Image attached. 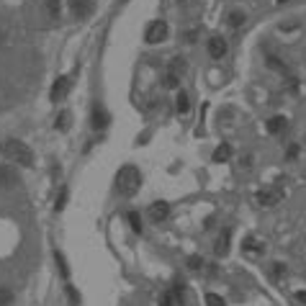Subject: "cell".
<instances>
[{
	"mask_svg": "<svg viewBox=\"0 0 306 306\" xmlns=\"http://www.w3.org/2000/svg\"><path fill=\"white\" fill-rule=\"evenodd\" d=\"M116 188H119V193H121V196H126V198L137 196V190L142 188V173H139L134 165L121 167V170H119V175H116Z\"/></svg>",
	"mask_w": 306,
	"mask_h": 306,
	"instance_id": "6da1fadb",
	"label": "cell"
},
{
	"mask_svg": "<svg viewBox=\"0 0 306 306\" xmlns=\"http://www.w3.org/2000/svg\"><path fill=\"white\" fill-rule=\"evenodd\" d=\"M0 149H3V155H6L8 160H13V162H18V165H23V167H31V165H33V152H31L21 139H6Z\"/></svg>",
	"mask_w": 306,
	"mask_h": 306,
	"instance_id": "7a4b0ae2",
	"label": "cell"
},
{
	"mask_svg": "<svg viewBox=\"0 0 306 306\" xmlns=\"http://www.w3.org/2000/svg\"><path fill=\"white\" fill-rule=\"evenodd\" d=\"M167 39V23L165 21H152L144 31V42L147 44H160Z\"/></svg>",
	"mask_w": 306,
	"mask_h": 306,
	"instance_id": "3957f363",
	"label": "cell"
},
{
	"mask_svg": "<svg viewBox=\"0 0 306 306\" xmlns=\"http://www.w3.org/2000/svg\"><path fill=\"white\" fill-rule=\"evenodd\" d=\"M147 216H149L152 221H157V224H160V221H165V219L170 216V206H167L165 201H155V203L149 206Z\"/></svg>",
	"mask_w": 306,
	"mask_h": 306,
	"instance_id": "277c9868",
	"label": "cell"
},
{
	"mask_svg": "<svg viewBox=\"0 0 306 306\" xmlns=\"http://www.w3.org/2000/svg\"><path fill=\"white\" fill-rule=\"evenodd\" d=\"M281 201V190L278 188H270V190H260V193H257V203L260 206H276Z\"/></svg>",
	"mask_w": 306,
	"mask_h": 306,
	"instance_id": "5b68a950",
	"label": "cell"
},
{
	"mask_svg": "<svg viewBox=\"0 0 306 306\" xmlns=\"http://www.w3.org/2000/svg\"><path fill=\"white\" fill-rule=\"evenodd\" d=\"M209 54L214 59H221L226 54V42H224V36H211L209 39Z\"/></svg>",
	"mask_w": 306,
	"mask_h": 306,
	"instance_id": "8992f818",
	"label": "cell"
},
{
	"mask_svg": "<svg viewBox=\"0 0 306 306\" xmlns=\"http://www.w3.org/2000/svg\"><path fill=\"white\" fill-rule=\"evenodd\" d=\"M18 183V175H16V170L13 167H8V165H0V185H6V188H13Z\"/></svg>",
	"mask_w": 306,
	"mask_h": 306,
	"instance_id": "52a82bcc",
	"label": "cell"
},
{
	"mask_svg": "<svg viewBox=\"0 0 306 306\" xmlns=\"http://www.w3.org/2000/svg\"><path fill=\"white\" fill-rule=\"evenodd\" d=\"M67 90H70V78L54 80V85H52V100H62L67 95Z\"/></svg>",
	"mask_w": 306,
	"mask_h": 306,
	"instance_id": "ba28073f",
	"label": "cell"
},
{
	"mask_svg": "<svg viewBox=\"0 0 306 306\" xmlns=\"http://www.w3.org/2000/svg\"><path fill=\"white\" fill-rule=\"evenodd\" d=\"M72 11H75V16H78V18L90 16V11H93V0H72Z\"/></svg>",
	"mask_w": 306,
	"mask_h": 306,
	"instance_id": "9c48e42d",
	"label": "cell"
},
{
	"mask_svg": "<svg viewBox=\"0 0 306 306\" xmlns=\"http://www.w3.org/2000/svg\"><path fill=\"white\" fill-rule=\"evenodd\" d=\"M267 134H281V131H286V126H288V121H286V116H273V119H267Z\"/></svg>",
	"mask_w": 306,
	"mask_h": 306,
	"instance_id": "30bf717a",
	"label": "cell"
},
{
	"mask_svg": "<svg viewBox=\"0 0 306 306\" xmlns=\"http://www.w3.org/2000/svg\"><path fill=\"white\" fill-rule=\"evenodd\" d=\"M106 124H108L106 111H103L100 106H95V108H93V129H95V131H100V129H106Z\"/></svg>",
	"mask_w": 306,
	"mask_h": 306,
	"instance_id": "8fae6325",
	"label": "cell"
},
{
	"mask_svg": "<svg viewBox=\"0 0 306 306\" xmlns=\"http://www.w3.org/2000/svg\"><path fill=\"white\" fill-rule=\"evenodd\" d=\"M44 11H47V16L49 18H59V13H62V0H47L44 3Z\"/></svg>",
	"mask_w": 306,
	"mask_h": 306,
	"instance_id": "7c38bea8",
	"label": "cell"
},
{
	"mask_svg": "<svg viewBox=\"0 0 306 306\" xmlns=\"http://www.w3.org/2000/svg\"><path fill=\"white\" fill-rule=\"evenodd\" d=\"M229 157H232V147H229V144H219L216 152H214V162H226Z\"/></svg>",
	"mask_w": 306,
	"mask_h": 306,
	"instance_id": "4fadbf2b",
	"label": "cell"
},
{
	"mask_svg": "<svg viewBox=\"0 0 306 306\" xmlns=\"http://www.w3.org/2000/svg\"><path fill=\"white\" fill-rule=\"evenodd\" d=\"M214 252H216V257H224V255L229 252V234H221V237L216 240V245H214Z\"/></svg>",
	"mask_w": 306,
	"mask_h": 306,
	"instance_id": "5bb4252c",
	"label": "cell"
},
{
	"mask_svg": "<svg viewBox=\"0 0 306 306\" xmlns=\"http://www.w3.org/2000/svg\"><path fill=\"white\" fill-rule=\"evenodd\" d=\"M54 260H57V267H59L62 278H64V281H70V267H67V260H64V255H62V252H57V255H54Z\"/></svg>",
	"mask_w": 306,
	"mask_h": 306,
	"instance_id": "9a60e30c",
	"label": "cell"
},
{
	"mask_svg": "<svg viewBox=\"0 0 306 306\" xmlns=\"http://www.w3.org/2000/svg\"><path fill=\"white\" fill-rule=\"evenodd\" d=\"M188 108H190V98L185 90H180L178 93V113H188Z\"/></svg>",
	"mask_w": 306,
	"mask_h": 306,
	"instance_id": "2e32d148",
	"label": "cell"
},
{
	"mask_svg": "<svg viewBox=\"0 0 306 306\" xmlns=\"http://www.w3.org/2000/svg\"><path fill=\"white\" fill-rule=\"evenodd\" d=\"M70 121H72V119H70V111H62V113H59V119H57V124H54V126H57L59 131H67V129H70Z\"/></svg>",
	"mask_w": 306,
	"mask_h": 306,
	"instance_id": "e0dca14e",
	"label": "cell"
},
{
	"mask_svg": "<svg viewBox=\"0 0 306 306\" xmlns=\"http://www.w3.org/2000/svg\"><path fill=\"white\" fill-rule=\"evenodd\" d=\"M188 267H190V270H203L206 262H203V257H198V255H190V257H188Z\"/></svg>",
	"mask_w": 306,
	"mask_h": 306,
	"instance_id": "ac0fdd59",
	"label": "cell"
},
{
	"mask_svg": "<svg viewBox=\"0 0 306 306\" xmlns=\"http://www.w3.org/2000/svg\"><path fill=\"white\" fill-rule=\"evenodd\" d=\"M286 273H288V267H286L283 262H276V265H273V270H270V276H273V281H281V278H283Z\"/></svg>",
	"mask_w": 306,
	"mask_h": 306,
	"instance_id": "d6986e66",
	"label": "cell"
},
{
	"mask_svg": "<svg viewBox=\"0 0 306 306\" xmlns=\"http://www.w3.org/2000/svg\"><path fill=\"white\" fill-rule=\"evenodd\" d=\"M126 216H129V224H131V229H134V232L139 234V232H142V219H139V214H137V211H129Z\"/></svg>",
	"mask_w": 306,
	"mask_h": 306,
	"instance_id": "ffe728a7",
	"label": "cell"
},
{
	"mask_svg": "<svg viewBox=\"0 0 306 306\" xmlns=\"http://www.w3.org/2000/svg\"><path fill=\"white\" fill-rule=\"evenodd\" d=\"M13 303V291L11 288H0V306H11Z\"/></svg>",
	"mask_w": 306,
	"mask_h": 306,
	"instance_id": "44dd1931",
	"label": "cell"
},
{
	"mask_svg": "<svg viewBox=\"0 0 306 306\" xmlns=\"http://www.w3.org/2000/svg\"><path fill=\"white\" fill-rule=\"evenodd\" d=\"M183 70H185V59H183V57H175V59L170 62V72H175V75H183Z\"/></svg>",
	"mask_w": 306,
	"mask_h": 306,
	"instance_id": "7402d4cb",
	"label": "cell"
},
{
	"mask_svg": "<svg viewBox=\"0 0 306 306\" xmlns=\"http://www.w3.org/2000/svg\"><path fill=\"white\" fill-rule=\"evenodd\" d=\"M67 298H70V306H80V293L75 291L70 283H67Z\"/></svg>",
	"mask_w": 306,
	"mask_h": 306,
	"instance_id": "603a6c76",
	"label": "cell"
},
{
	"mask_svg": "<svg viewBox=\"0 0 306 306\" xmlns=\"http://www.w3.org/2000/svg\"><path fill=\"white\" fill-rule=\"evenodd\" d=\"M160 306H178V298H175V293H173V291L162 293V298H160Z\"/></svg>",
	"mask_w": 306,
	"mask_h": 306,
	"instance_id": "cb8c5ba5",
	"label": "cell"
},
{
	"mask_svg": "<svg viewBox=\"0 0 306 306\" xmlns=\"http://www.w3.org/2000/svg\"><path fill=\"white\" fill-rule=\"evenodd\" d=\"M245 250H247V252H255V255H257V252H265V247L257 245L255 240H245Z\"/></svg>",
	"mask_w": 306,
	"mask_h": 306,
	"instance_id": "d4e9b609",
	"label": "cell"
},
{
	"mask_svg": "<svg viewBox=\"0 0 306 306\" xmlns=\"http://www.w3.org/2000/svg\"><path fill=\"white\" fill-rule=\"evenodd\" d=\"M229 23H232V26H242L245 23V13H240V11L229 13Z\"/></svg>",
	"mask_w": 306,
	"mask_h": 306,
	"instance_id": "484cf974",
	"label": "cell"
},
{
	"mask_svg": "<svg viewBox=\"0 0 306 306\" xmlns=\"http://www.w3.org/2000/svg\"><path fill=\"white\" fill-rule=\"evenodd\" d=\"M64 203H67V188H62V193H59V198H57V203H54V211L59 214V211L64 209Z\"/></svg>",
	"mask_w": 306,
	"mask_h": 306,
	"instance_id": "4316f807",
	"label": "cell"
},
{
	"mask_svg": "<svg viewBox=\"0 0 306 306\" xmlns=\"http://www.w3.org/2000/svg\"><path fill=\"white\" fill-rule=\"evenodd\" d=\"M178 78H180V75H175V72H170V70H167V78H165V85H167V88H178Z\"/></svg>",
	"mask_w": 306,
	"mask_h": 306,
	"instance_id": "83f0119b",
	"label": "cell"
},
{
	"mask_svg": "<svg viewBox=\"0 0 306 306\" xmlns=\"http://www.w3.org/2000/svg\"><path fill=\"white\" fill-rule=\"evenodd\" d=\"M206 303H209V306H224V298L216 296V293H209V296H206Z\"/></svg>",
	"mask_w": 306,
	"mask_h": 306,
	"instance_id": "f1b7e54d",
	"label": "cell"
},
{
	"mask_svg": "<svg viewBox=\"0 0 306 306\" xmlns=\"http://www.w3.org/2000/svg\"><path fill=\"white\" fill-rule=\"evenodd\" d=\"M286 157H288V160H296V157H298V147H296V144L288 147V155H286Z\"/></svg>",
	"mask_w": 306,
	"mask_h": 306,
	"instance_id": "f546056e",
	"label": "cell"
},
{
	"mask_svg": "<svg viewBox=\"0 0 306 306\" xmlns=\"http://www.w3.org/2000/svg\"><path fill=\"white\" fill-rule=\"evenodd\" d=\"M296 298H298L301 303H306V293H296Z\"/></svg>",
	"mask_w": 306,
	"mask_h": 306,
	"instance_id": "4dcf8cb0",
	"label": "cell"
},
{
	"mask_svg": "<svg viewBox=\"0 0 306 306\" xmlns=\"http://www.w3.org/2000/svg\"><path fill=\"white\" fill-rule=\"evenodd\" d=\"M276 3H288V0H276Z\"/></svg>",
	"mask_w": 306,
	"mask_h": 306,
	"instance_id": "1f68e13d",
	"label": "cell"
}]
</instances>
